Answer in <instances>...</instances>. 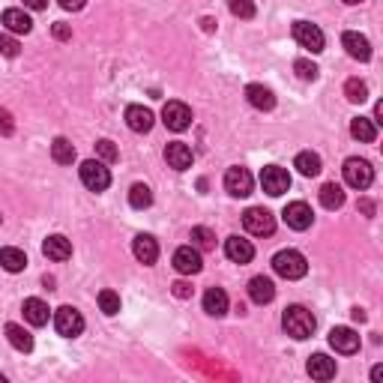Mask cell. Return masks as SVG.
Segmentation results:
<instances>
[{
	"mask_svg": "<svg viewBox=\"0 0 383 383\" xmlns=\"http://www.w3.org/2000/svg\"><path fill=\"white\" fill-rule=\"evenodd\" d=\"M329 344H332L335 353L351 356V353L359 351V335H356V329H351V327H335V329L329 332Z\"/></svg>",
	"mask_w": 383,
	"mask_h": 383,
	"instance_id": "cell-13",
	"label": "cell"
},
{
	"mask_svg": "<svg viewBox=\"0 0 383 383\" xmlns=\"http://www.w3.org/2000/svg\"><path fill=\"white\" fill-rule=\"evenodd\" d=\"M126 126L132 132H138V135H144V132L153 129V111L144 105H129L126 108Z\"/></svg>",
	"mask_w": 383,
	"mask_h": 383,
	"instance_id": "cell-17",
	"label": "cell"
},
{
	"mask_svg": "<svg viewBox=\"0 0 383 383\" xmlns=\"http://www.w3.org/2000/svg\"><path fill=\"white\" fill-rule=\"evenodd\" d=\"M351 135L356 141H363V144H371L377 138V126H375V120H368V117H353L351 120Z\"/></svg>",
	"mask_w": 383,
	"mask_h": 383,
	"instance_id": "cell-28",
	"label": "cell"
},
{
	"mask_svg": "<svg viewBox=\"0 0 383 383\" xmlns=\"http://www.w3.org/2000/svg\"><path fill=\"white\" fill-rule=\"evenodd\" d=\"M171 287H174V296H180V299H189L192 296V284H186V282H174Z\"/></svg>",
	"mask_w": 383,
	"mask_h": 383,
	"instance_id": "cell-42",
	"label": "cell"
},
{
	"mask_svg": "<svg viewBox=\"0 0 383 383\" xmlns=\"http://www.w3.org/2000/svg\"><path fill=\"white\" fill-rule=\"evenodd\" d=\"M0 54L4 57H18L21 54V45H18L15 36H9V33L0 36Z\"/></svg>",
	"mask_w": 383,
	"mask_h": 383,
	"instance_id": "cell-39",
	"label": "cell"
},
{
	"mask_svg": "<svg viewBox=\"0 0 383 383\" xmlns=\"http://www.w3.org/2000/svg\"><path fill=\"white\" fill-rule=\"evenodd\" d=\"M243 227L249 234H255V237H270L275 231V219H272V213L270 210H263V207H249L243 213Z\"/></svg>",
	"mask_w": 383,
	"mask_h": 383,
	"instance_id": "cell-6",
	"label": "cell"
},
{
	"mask_svg": "<svg viewBox=\"0 0 383 383\" xmlns=\"http://www.w3.org/2000/svg\"><path fill=\"white\" fill-rule=\"evenodd\" d=\"M60 6H63L66 12H78V9H84V4H87V0H57Z\"/></svg>",
	"mask_w": 383,
	"mask_h": 383,
	"instance_id": "cell-43",
	"label": "cell"
},
{
	"mask_svg": "<svg viewBox=\"0 0 383 383\" xmlns=\"http://www.w3.org/2000/svg\"><path fill=\"white\" fill-rule=\"evenodd\" d=\"M344 183L351 186V189H368L371 186V180H375V168H371V162L365 159H359V156H351V159L344 162Z\"/></svg>",
	"mask_w": 383,
	"mask_h": 383,
	"instance_id": "cell-3",
	"label": "cell"
},
{
	"mask_svg": "<svg viewBox=\"0 0 383 383\" xmlns=\"http://www.w3.org/2000/svg\"><path fill=\"white\" fill-rule=\"evenodd\" d=\"M192 243H195V249H215V234L210 231V227H192Z\"/></svg>",
	"mask_w": 383,
	"mask_h": 383,
	"instance_id": "cell-35",
	"label": "cell"
},
{
	"mask_svg": "<svg viewBox=\"0 0 383 383\" xmlns=\"http://www.w3.org/2000/svg\"><path fill=\"white\" fill-rule=\"evenodd\" d=\"M282 327L291 339L306 341L315 335V315H311L306 306H291V308H284V315H282Z\"/></svg>",
	"mask_w": 383,
	"mask_h": 383,
	"instance_id": "cell-1",
	"label": "cell"
},
{
	"mask_svg": "<svg viewBox=\"0 0 383 383\" xmlns=\"http://www.w3.org/2000/svg\"><path fill=\"white\" fill-rule=\"evenodd\" d=\"M203 311H207L210 318L227 315V294L222 291V287H210V291L203 294Z\"/></svg>",
	"mask_w": 383,
	"mask_h": 383,
	"instance_id": "cell-24",
	"label": "cell"
},
{
	"mask_svg": "<svg viewBox=\"0 0 383 383\" xmlns=\"http://www.w3.org/2000/svg\"><path fill=\"white\" fill-rule=\"evenodd\" d=\"M380 377H383V365H375V368H371V380H375V383H377Z\"/></svg>",
	"mask_w": 383,
	"mask_h": 383,
	"instance_id": "cell-46",
	"label": "cell"
},
{
	"mask_svg": "<svg viewBox=\"0 0 383 383\" xmlns=\"http://www.w3.org/2000/svg\"><path fill=\"white\" fill-rule=\"evenodd\" d=\"M282 219H284L287 227H294V231H308L311 222H315V213H311V207L306 201H294V203H287L284 207Z\"/></svg>",
	"mask_w": 383,
	"mask_h": 383,
	"instance_id": "cell-10",
	"label": "cell"
},
{
	"mask_svg": "<svg viewBox=\"0 0 383 383\" xmlns=\"http://www.w3.org/2000/svg\"><path fill=\"white\" fill-rule=\"evenodd\" d=\"M344 96H347V99H351V102H365L368 99V87H365V81H359V78H351V81H347L344 84Z\"/></svg>",
	"mask_w": 383,
	"mask_h": 383,
	"instance_id": "cell-33",
	"label": "cell"
},
{
	"mask_svg": "<svg viewBox=\"0 0 383 383\" xmlns=\"http://www.w3.org/2000/svg\"><path fill=\"white\" fill-rule=\"evenodd\" d=\"M6 339L21 353H30L33 351V335L24 329V327H18V323H6Z\"/></svg>",
	"mask_w": 383,
	"mask_h": 383,
	"instance_id": "cell-26",
	"label": "cell"
},
{
	"mask_svg": "<svg viewBox=\"0 0 383 383\" xmlns=\"http://www.w3.org/2000/svg\"><path fill=\"white\" fill-rule=\"evenodd\" d=\"M4 27L9 30V33H30L33 30V21H30V15L24 9H6L4 12Z\"/></svg>",
	"mask_w": 383,
	"mask_h": 383,
	"instance_id": "cell-25",
	"label": "cell"
},
{
	"mask_svg": "<svg viewBox=\"0 0 383 383\" xmlns=\"http://www.w3.org/2000/svg\"><path fill=\"white\" fill-rule=\"evenodd\" d=\"M359 213H363V215H375V201L359 198Z\"/></svg>",
	"mask_w": 383,
	"mask_h": 383,
	"instance_id": "cell-44",
	"label": "cell"
},
{
	"mask_svg": "<svg viewBox=\"0 0 383 383\" xmlns=\"http://www.w3.org/2000/svg\"><path fill=\"white\" fill-rule=\"evenodd\" d=\"M174 270L183 272V275H195L203 270V260H201V251L195 246H180L174 251Z\"/></svg>",
	"mask_w": 383,
	"mask_h": 383,
	"instance_id": "cell-12",
	"label": "cell"
},
{
	"mask_svg": "<svg viewBox=\"0 0 383 383\" xmlns=\"http://www.w3.org/2000/svg\"><path fill=\"white\" fill-rule=\"evenodd\" d=\"M294 168H296V171L303 174V177H318V174H320V156L311 153V150H303V153H299L296 159H294Z\"/></svg>",
	"mask_w": 383,
	"mask_h": 383,
	"instance_id": "cell-29",
	"label": "cell"
},
{
	"mask_svg": "<svg viewBox=\"0 0 383 383\" xmlns=\"http://www.w3.org/2000/svg\"><path fill=\"white\" fill-rule=\"evenodd\" d=\"M0 267H4L6 272H21L24 267H27V255H24L21 249H0Z\"/></svg>",
	"mask_w": 383,
	"mask_h": 383,
	"instance_id": "cell-27",
	"label": "cell"
},
{
	"mask_svg": "<svg viewBox=\"0 0 383 383\" xmlns=\"http://www.w3.org/2000/svg\"><path fill=\"white\" fill-rule=\"evenodd\" d=\"M249 296H251V303L267 306V303H272V296H275V284L267 279V275H255V279L249 282Z\"/></svg>",
	"mask_w": 383,
	"mask_h": 383,
	"instance_id": "cell-21",
	"label": "cell"
},
{
	"mask_svg": "<svg viewBox=\"0 0 383 383\" xmlns=\"http://www.w3.org/2000/svg\"><path fill=\"white\" fill-rule=\"evenodd\" d=\"M0 383H4V375H0Z\"/></svg>",
	"mask_w": 383,
	"mask_h": 383,
	"instance_id": "cell-49",
	"label": "cell"
},
{
	"mask_svg": "<svg viewBox=\"0 0 383 383\" xmlns=\"http://www.w3.org/2000/svg\"><path fill=\"white\" fill-rule=\"evenodd\" d=\"M24 320L30 323V327H45L48 323V318H51V311H48V306L42 303V299H36V296H30V299H24Z\"/></svg>",
	"mask_w": 383,
	"mask_h": 383,
	"instance_id": "cell-22",
	"label": "cell"
},
{
	"mask_svg": "<svg viewBox=\"0 0 383 383\" xmlns=\"http://www.w3.org/2000/svg\"><path fill=\"white\" fill-rule=\"evenodd\" d=\"M227 9L237 18H255V4L251 0H227Z\"/></svg>",
	"mask_w": 383,
	"mask_h": 383,
	"instance_id": "cell-37",
	"label": "cell"
},
{
	"mask_svg": "<svg viewBox=\"0 0 383 383\" xmlns=\"http://www.w3.org/2000/svg\"><path fill=\"white\" fill-rule=\"evenodd\" d=\"M51 33H54V39H72V27H69V24H63V21H57L54 24V27H51Z\"/></svg>",
	"mask_w": 383,
	"mask_h": 383,
	"instance_id": "cell-41",
	"label": "cell"
},
{
	"mask_svg": "<svg viewBox=\"0 0 383 383\" xmlns=\"http://www.w3.org/2000/svg\"><path fill=\"white\" fill-rule=\"evenodd\" d=\"M351 315H353V320H359V323H363V320H365V311H363V308H353V311H351Z\"/></svg>",
	"mask_w": 383,
	"mask_h": 383,
	"instance_id": "cell-47",
	"label": "cell"
},
{
	"mask_svg": "<svg viewBox=\"0 0 383 383\" xmlns=\"http://www.w3.org/2000/svg\"><path fill=\"white\" fill-rule=\"evenodd\" d=\"M15 132V123H12V114L6 108H0V135H12Z\"/></svg>",
	"mask_w": 383,
	"mask_h": 383,
	"instance_id": "cell-40",
	"label": "cell"
},
{
	"mask_svg": "<svg viewBox=\"0 0 383 383\" xmlns=\"http://www.w3.org/2000/svg\"><path fill=\"white\" fill-rule=\"evenodd\" d=\"M320 203L327 210H339L341 203H344V192H341V186L339 183H327L320 189Z\"/></svg>",
	"mask_w": 383,
	"mask_h": 383,
	"instance_id": "cell-31",
	"label": "cell"
},
{
	"mask_svg": "<svg viewBox=\"0 0 383 383\" xmlns=\"http://www.w3.org/2000/svg\"><path fill=\"white\" fill-rule=\"evenodd\" d=\"M341 45L347 48V54H351L353 60H371V42L365 39L363 33H353V30H347L344 36H341Z\"/></svg>",
	"mask_w": 383,
	"mask_h": 383,
	"instance_id": "cell-18",
	"label": "cell"
},
{
	"mask_svg": "<svg viewBox=\"0 0 383 383\" xmlns=\"http://www.w3.org/2000/svg\"><path fill=\"white\" fill-rule=\"evenodd\" d=\"M272 270H275V275L294 282V279H303V275L308 272V263H306V258L299 255L296 249H284V251H279V255L272 258Z\"/></svg>",
	"mask_w": 383,
	"mask_h": 383,
	"instance_id": "cell-2",
	"label": "cell"
},
{
	"mask_svg": "<svg viewBox=\"0 0 383 383\" xmlns=\"http://www.w3.org/2000/svg\"><path fill=\"white\" fill-rule=\"evenodd\" d=\"M225 255H227V260H234V263H249L251 258H255V246H251L249 239H243V237H227L225 239Z\"/></svg>",
	"mask_w": 383,
	"mask_h": 383,
	"instance_id": "cell-15",
	"label": "cell"
},
{
	"mask_svg": "<svg viewBox=\"0 0 383 383\" xmlns=\"http://www.w3.org/2000/svg\"><path fill=\"white\" fill-rule=\"evenodd\" d=\"M246 99H249L251 108H258V111H272L275 108V96H272L270 87H263V84H249Z\"/></svg>",
	"mask_w": 383,
	"mask_h": 383,
	"instance_id": "cell-20",
	"label": "cell"
},
{
	"mask_svg": "<svg viewBox=\"0 0 383 383\" xmlns=\"http://www.w3.org/2000/svg\"><path fill=\"white\" fill-rule=\"evenodd\" d=\"M294 39L311 54L323 51V33L318 24H311V21H294Z\"/></svg>",
	"mask_w": 383,
	"mask_h": 383,
	"instance_id": "cell-9",
	"label": "cell"
},
{
	"mask_svg": "<svg viewBox=\"0 0 383 383\" xmlns=\"http://www.w3.org/2000/svg\"><path fill=\"white\" fill-rule=\"evenodd\" d=\"M162 123L171 129V132H186V129L192 126V108H189L186 102H177V99L165 102V108H162Z\"/></svg>",
	"mask_w": 383,
	"mask_h": 383,
	"instance_id": "cell-7",
	"label": "cell"
},
{
	"mask_svg": "<svg viewBox=\"0 0 383 383\" xmlns=\"http://www.w3.org/2000/svg\"><path fill=\"white\" fill-rule=\"evenodd\" d=\"M260 186H263L267 195L279 198V195H284V192L291 189V174H287L284 168H279V165H267L260 171Z\"/></svg>",
	"mask_w": 383,
	"mask_h": 383,
	"instance_id": "cell-8",
	"label": "cell"
},
{
	"mask_svg": "<svg viewBox=\"0 0 383 383\" xmlns=\"http://www.w3.org/2000/svg\"><path fill=\"white\" fill-rule=\"evenodd\" d=\"M165 162L174 168V171H186V168H192V147L183 141H171L165 147Z\"/></svg>",
	"mask_w": 383,
	"mask_h": 383,
	"instance_id": "cell-14",
	"label": "cell"
},
{
	"mask_svg": "<svg viewBox=\"0 0 383 383\" xmlns=\"http://www.w3.org/2000/svg\"><path fill=\"white\" fill-rule=\"evenodd\" d=\"M344 4H351V6H356V4H363V0H344Z\"/></svg>",
	"mask_w": 383,
	"mask_h": 383,
	"instance_id": "cell-48",
	"label": "cell"
},
{
	"mask_svg": "<svg viewBox=\"0 0 383 383\" xmlns=\"http://www.w3.org/2000/svg\"><path fill=\"white\" fill-rule=\"evenodd\" d=\"M24 6L33 9V12H39V9H45V6H48V0H24Z\"/></svg>",
	"mask_w": 383,
	"mask_h": 383,
	"instance_id": "cell-45",
	"label": "cell"
},
{
	"mask_svg": "<svg viewBox=\"0 0 383 383\" xmlns=\"http://www.w3.org/2000/svg\"><path fill=\"white\" fill-rule=\"evenodd\" d=\"M51 159H54L57 165H72V162H75V147H72L69 138H54V144H51Z\"/></svg>",
	"mask_w": 383,
	"mask_h": 383,
	"instance_id": "cell-30",
	"label": "cell"
},
{
	"mask_svg": "<svg viewBox=\"0 0 383 383\" xmlns=\"http://www.w3.org/2000/svg\"><path fill=\"white\" fill-rule=\"evenodd\" d=\"M251 186H255V180H251V174L246 171V168H227V174H225V189H227V195H234V198H246L251 195Z\"/></svg>",
	"mask_w": 383,
	"mask_h": 383,
	"instance_id": "cell-11",
	"label": "cell"
},
{
	"mask_svg": "<svg viewBox=\"0 0 383 383\" xmlns=\"http://www.w3.org/2000/svg\"><path fill=\"white\" fill-rule=\"evenodd\" d=\"M99 308L105 311L108 318H114L117 311H120V294H114V291H99Z\"/></svg>",
	"mask_w": 383,
	"mask_h": 383,
	"instance_id": "cell-36",
	"label": "cell"
},
{
	"mask_svg": "<svg viewBox=\"0 0 383 383\" xmlns=\"http://www.w3.org/2000/svg\"><path fill=\"white\" fill-rule=\"evenodd\" d=\"M78 174H81V183L87 186L90 192H105L108 186H111V171H108L105 162H99V159L81 162Z\"/></svg>",
	"mask_w": 383,
	"mask_h": 383,
	"instance_id": "cell-4",
	"label": "cell"
},
{
	"mask_svg": "<svg viewBox=\"0 0 383 383\" xmlns=\"http://www.w3.org/2000/svg\"><path fill=\"white\" fill-rule=\"evenodd\" d=\"M129 203L135 210H147L150 203H153V192H150V186H144V183H135L129 189Z\"/></svg>",
	"mask_w": 383,
	"mask_h": 383,
	"instance_id": "cell-32",
	"label": "cell"
},
{
	"mask_svg": "<svg viewBox=\"0 0 383 383\" xmlns=\"http://www.w3.org/2000/svg\"><path fill=\"white\" fill-rule=\"evenodd\" d=\"M308 375L315 380H332L335 377V359H329L327 353H315L308 356Z\"/></svg>",
	"mask_w": 383,
	"mask_h": 383,
	"instance_id": "cell-23",
	"label": "cell"
},
{
	"mask_svg": "<svg viewBox=\"0 0 383 383\" xmlns=\"http://www.w3.org/2000/svg\"><path fill=\"white\" fill-rule=\"evenodd\" d=\"M294 69H296V75L303 78V81H315L318 78V66L311 63V60H306V57H299L296 63H294Z\"/></svg>",
	"mask_w": 383,
	"mask_h": 383,
	"instance_id": "cell-38",
	"label": "cell"
},
{
	"mask_svg": "<svg viewBox=\"0 0 383 383\" xmlns=\"http://www.w3.org/2000/svg\"><path fill=\"white\" fill-rule=\"evenodd\" d=\"M96 159L105 162V165L117 162V159H120V153H117V147H114V141H108V138L96 141Z\"/></svg>",
	"mask_w": 383,
	"mask_h": 383,
	"instance_id": "cell-34",
	"label": "cell"
},
{
	"mask_svg": "<svg viewBox=\"0 0 383 383\" xmlns=\"http://www.w3.org/2000/svg\"><path fill=\"white\" fill-rule=\"evenodd\" d=\"M0 222H4V215H0Z\"/></svg>",
	"mask_w": 383,
	"mask_h": 383,
	"instance_id": "cell-50",
	"label": "cell"
},
{
	"mask_svg": "<svg viewBox=\"0 0 383 383\" xmlns=\"http://www.w3.org/2000/svg\"><path fill=\"white\" fill-rule=\"evenodd\" d=\"M42 255L48 260H66V258H72V243L63 234H51L42 243Z\"/></svg>",
	"mask_w": 383,
	"mask_h": 383,
	"instance_id": "cell-19",
	"label": "cell"
},
{
	"mask_svg": "<svg viewBox=\"0 0 383 383\" xmlns=\"http://www.w3.org/2000/svg\"><path fill=\"white\" fill-rule=\"evenodd\" d=\"M54 329L63 335V339H75V335H81V332H84L81 311L72 308V306H60V308L54 311Z\"/></svg>",
	"mask_w": 383,
	"mask_h": 383,
	"instance_id": "cell-5",
	"label": "cell"
},
{
	"mask_svg": "<svg viewBox=\"0 0 383 383\" xmlns=\"http://www.w3.org/2000/svg\"><path fill=\"white\" fill-rule=\"evenodd\" d=\"M132 255L150 267V263H156V258H159V243H156L150 234H138L132 239Z\"/></svg>",
	"mask_w": 383,
	"mask_h": 383,
	"instance_id": "cell-16",
	"label": "cell"
}]
</instances>
